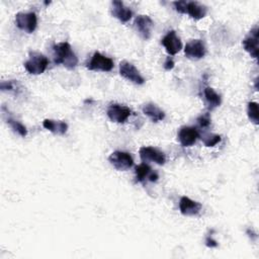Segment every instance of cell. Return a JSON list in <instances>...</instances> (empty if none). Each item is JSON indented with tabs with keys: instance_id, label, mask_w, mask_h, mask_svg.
Here are the masks:
<instances>
[{
	"instance_id": "7a4b0ae2",
	"label": "cell",
	"mask_w": 259,
	"mask_h": 259,
	"mask_svg": "<svg viewBox=\"0 0 259 259\" xmlns=\"http://www.w3.org/2000/svg\"><path fill=\"white\" fill-rule=\"evenodd\" d=\"M48 65L49 60L45 55L38 52H30L28 60L24 63V68L31 75H39L46 71Z\"/></svg>"
},
{
	"instance_id": "6da1fadb",
	"label": "cell",
	"mask_w": 259,
	"mask_h": 259,
	"mask_svg": "<svg viewBox=\"0 0 259 259\" xmlns=\"http://www.w3.org/2000/svg\"><path fill=\"white\" fill-rule=\"evenodd\" d=\"M54 61L56 64H61L69 70L76 68L78 64V58L75 53L72 51V48L69 42L63 41L54 45Z\"/></svg>"
},
{
	"instance_id": "4fadbf2b",
	"label": "cell",
	"mask_w": 259,
	"mask_h": 259,
	"mask_svg": "<svg viewBox=\"0 0 259 259\" xmlns=\"http://www.w3.org/2000/svg\"><path fill=\"white\" fill-rule=\"evenodd\" d=\"M202 205L187 196H182L179 200V210L183 215L193 217L200 212Z\"/></svg>"
},
{
	"instance_id": "ffe728a7",
	"label": "cell",
	"mask_w": 259,
	"mask_h": 259,
	"mask_svg": "<svg viewBox=\"0 0 259 259\" xmlns=\"http://www.w3.org/2000/svg\"><path fill=\"white\" fill-rule=\"evenodd\" d=\"M204 101L208 110H212L221 105L222 98L220 94H218L211 87H205L203 89Z\"/></svg>"
},
{
	"instance_id": "5bb4252c",
	"label": "cell",
	"mask_w": 259,
	"mask_h": 259,
	"mask_svg": "<svg viewBox=\"0 0 259 259\" xmlns=\"http://www.w3.org/2000/svg\"><path fill=\"white\" fill-rule=\"evenodd\" d=\"M242 44H243L244 50L248 52L252 58L256 59L258 57V26L257 25L251 29L250 34L243 39Z\"/></svg>"
},
{
	"instance_id": "e0dca14e",
	"label": "cell",
	"mask_w": 259,
	"mask_h": 259,
	"mask_svg": "<svg viewBox=\"0 0 259 259\" xmlns=\"http://www.w3.org/2000/svg\"><path fill=\"white\" fill-rule=\"evenodd\" d=\"M136 178L139 182H143L146 179L155 182L158 180L159 176L156 172L152 171L151 167L148 164L142 163L136 167Z\"/></svg>"
},
{
	"instance_id": "5b68a950",
	"label": "cell",
	"mask_w": 259,
	"mask_h": 259,
	"mask_svg": "<svg viewBox=\"0 0 259 259\" xmlns=\"http://www.w3.org/2000/svg\"><path fill=\"white\" fill-rule=\"evenodd\" d=\"M106 114L111 121L116 123H123L132 114V110L125 105L112 103L107 107Z\"/></svg>"
},
{
	"instance_id": "8992f818",
	"label": "cell",
	"mask_w": 259,
	"mask_h": 259,
	"mask_svg": "<svg viewBox=\"0 0 259 259\" xmlns=\"http://www.w3.org/2000/svg\"><path fill=\"white\" fill-rule=\"evenodd\" d=\"M108 161L118 171H125L134 164L133 157L128 153L122 151H115L111 153L108 157Z\"/></svg>"
},
{
	"instance_id": "3957f363",
	"label": "cell",
	"mask_w": 259,
	"mask_h": 259,
	"mask_svg": "<svg viewBox=\"0 0 259 259\" xmlns=\"http://www.w3.org/2000/svg\"><path fill=\"white\" fill-rule=\"evenodd\" d=\"M15 24L19 29L31 33L37 25L36 14L34 12H18L15 15Z\"/></svg>"
},
{
	"instance_id": "9a60e30c",
	"label": "cell",
	"mask_w": 259,
	"mask_h": 259,
	"mask_svg": "<svg viewBox=\"0 0 259 259\" xmlns=\"http://www.w3.org/2000/svg\"><path fill=\"white\" fill-rule=\"evenodd\" d=\"M111 5H112V7H111L112 16L115 17L116 19H118L120 22L125 23L132 18L133 11L128 7H126L122 1L114 0V1H112Z\"/></svg>"
},
{
	"instance_id": "30bf717a",
	"label": "cell",
	"mask_w": 259,
	"mask_h": 259,
	"mask_svg": "<svg viewBox=\"0 0 259 259\" xmlns=\"http://www.w3.org/2000/svg\"><path fill=\"white\" fill-rule=\"evenodd\" d=\"M161 42L166 52L171 56L176 55L182 49V42L174 30L168 31L162 38Z\"/></svg>"
},
{
	"instance_id": "8fae6325",
	"label": "cell",
	"mask_w": 259,
	"mask_h": 259,
	"mask_svg": "<svg viewBox=\"0 0 259 259\" xmlns=\"http://www.w3.org/2000/svg\"><path fill=\"white\" fill-rule=\"evenodd\" d=\"M199 138L198 131L193 126H182L178 134L177 139L181 146L183 147H190L196 143L197 139Z\"/></svg>"
},
{
	"instance_id": "277c9868",
	"label": "cell",
	"mask_w": 259,
	"mask_h": 259,
	"mask_svg": "<svg viewBox=\"0 0 259 259\" xmlns=\"http://www.w3.org/2000/svg\"><path fill=\"white\" fill-rule=\"evenodd\" d=\"M86 67L90 71L109 72L113 68V61L110 58L100 54L99 52H95Z\"/></svg>"
},
{
	"instance_id": "9c48e42d",
	"label": "cell",
	"mask_w": 259,
	"mask_h": 259,
	"mask_svg": "<svg viewBox=\"0 0 259 259\" xmlns=\"http://www.w3.org/2000/svg\"><path fill=\"white\" fill-rule=\"evenodd\" d=\"M206 53L205 46L200 39H192L185 45L184 54L188 59L198 60L204 57Z\"/></svg>"
},
{
	"instance_id": "7402d4cb",
	"label": "cell",
	"mask_w": 259,
	"mask_h": 259,
	"mask_svg": "<svg viewBox=\"0 0 259 259\" xmlns=\"http://www.w3.org/2000/svg\"><path fill=\"white\" fill-rule=\"evenodd\" d=\"M247 113H248V117L249 119L255 123L258 124L259 122V110H258V104L257 102H249L248 106H247Z\"/></svg>"
},
{
	"instance_id": "484cf974",
	"label": "cell",
	"mask_w": 259,
	"mask_h": 259,
	"mask_svg": "<svg viewBox=\"0 0 259 259\" xmlns=\"http://www.w3.org/2000/svg\"><path fill=\"white\" fill-rule=\"evenodd\" d=\"M205 245H206L207 247L213 248V247H217V246H218V243H217V241H214L211 237H207L206 240H205Z\"/></svg>"
},
{
	"instance_id": "603a6c76",
	"label": "cell",
	"mask_w": 259,
	"mask_h": 259,
	"mask_svg": "<svg viewBox=\"0 0 259 259\" xmlns=\"http://www.w3.org/2000/svg\"><path fill=\"white\" fill-rule=\"evenodd\" d=\"M201 140L205 147H213L221 142L222 138L219 135H204L201 137Z\"/></svg>"
},
{
	"instance_id": "44dd1931",
	"label": "cell",
	"mask_w": 259,
	"mask_h": 259,
	"mask_svg": "<svg viewBox=\"0 0 259 259\" xmlns=\"http://www.w3.org/2000/svg\"><path fill=\"white\" fill-rule=\"evenodd\" d=\"M5 120H6V123L10 126V128L14 132V133H16V134H18L20 137H26V135H27V130H26V127L21 123V122H19L18 120H16L15 118H13V117H11V116H6L5 117Z\"/></svg>"
},
{
	"instance_id": "ba28073f",
	"label": "cell",
	"mask_w": 259,
	"mask_h": 259,
	"mask_svg": "<svg viewBox=\"0 0 259 259\" xmlns=\"http://www.w3.org/2000/svg\"><path fill=\"white\" fill-rule=\"evenodd\" d=\"M140 154V158L144 161V162H154L158 165H164L166 162V156L165 154L160 151L157 148L154 147H150V146H145L140 148L139 151Z\"/></svg>"
},
{
	"instance_id": "d4e9b609",
	"label": "cell",
	"mask_w": 259,
	"mask_h": 259,
	"mask_svg": "<svg viewBox=\"0 0 259 259\" xmlns=\"http://www.w3.org/2000/svg\"><path fill=\"white\" fill-rule=\"evenodd\" d=\"M173 68H174V61L172 60V58L168 57V58L166 59L165 63H164V69H165L166 71H170V70H172Z\"/></svg>"
},
{
	"instance_id": "2e32d148",
	"label": "cell",
	"mask_w": 259,
	"mask_h": 259,
	"mask_svg": "<svg viewBox=\"0 0 259 259\" xmlns=\"http://www.w3.org/2000/svg\"><path fill=\"white\" fill-rule=\"evenodd\" d=\"M184 13H187L191 18L198 20L206 15L207 7L197 1H186Z\"/></svg>"
},
{
	"instance_id": "7c38bea8",
	"label": "cell",
	"mask_w": 259,
	"mask_h": 259,
	"mask_svg": "<svg viewBox=\"0 0 259 259\" xmlns=\"http://www.w3.org/2000/svg\"><path fill=\"white\" fill-rule=\"evenodd\" d=\"M135 26L144 39H149L152 34V30L154 27V22L148 15H139L135 20Z\"/></svg>"
},
{
	"instance_id": "52a82bcc",
	"label": "cell",
	"mask_w": 259,
	"mask_h": 259,
	"mask_svg": "<svg viewBox=\"0 0 259 259\" xmlns=\"http://www.w3.org/2000/svg\"><path fill=\"white\" fill-rule=\"evenodd\" d=\"M119 74L125 78L126 80L138 84L142 85L145 83L144 77L140 74L139 70L130 62L127 61H121L119 63Z\"/></svg>"
},
{
	"instance_id": "d6986e66",
	"label": "cell",
	"mask_w": 259,
	"mask_h": 259,
	"mask_svg": "<svg viewBox=\"0 0 259 259\" xmlns=\"http://www.w3.org/2000/svg\"><path fill=\"white\" fill-rule=\"evenodd\" d=\"M42 125L46 130L59 136L65 135L68 130V124L63 120H55V119L47 118L42 121Z\"/></svg>"
},
{
	"instance_id": "ac0fdd59",
	"label": "cell",
	"mask_w": 259,
	"mask_h": 259,
	"mask_svg": "<svg viewBox=\"0 0 259 259\" xmlns=\"http://www.w3.org/2000/svg\"><path fill=\"white\" fill-rule=\"evenodd\" d=\"M142 111L154 122H158L165 118V112L153 102L144 104L142 107Z\"/></svg>"
},
{
	"instance_id": "cb8c5ba5",
	"label": "cell",
	"mask_w": 259,
	"mask_h": 259,
	"mask_svg": "<svg viewBox=\"0 0 259 259\" xmlns=\"http://www.w3.org/2000/svg\"><path fill=\"white\" fill-rule=\"evenodd\" d=\"M197 122L201 127H207L210 124V116L208 113H204L197 118Z\"/></svg>"
}]
</instances>
